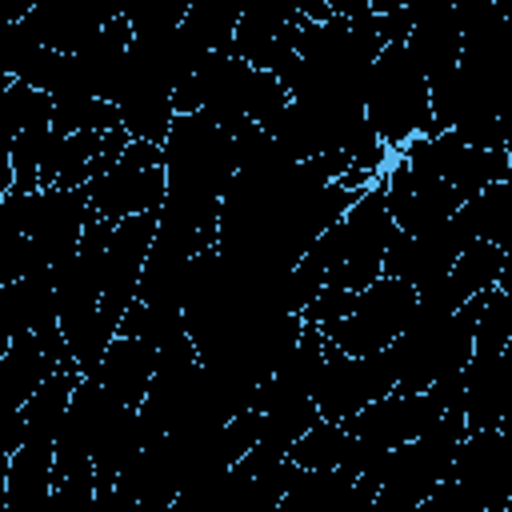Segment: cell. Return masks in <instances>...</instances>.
<instances>
[{"label": "cell", "mask_w": 512, "mask_h": 512, "mask_svg": "<svg viewBox=\"0 0 512 512\" xmlns=\"http://www.w3.org/2000/svg\"><path fill=\"white\" fill-rule=\"evenodd\" d=\"M364 116L392 152H400L416 136L440 132L432 116L428 76L420 72V64L404 44H384V52L372 60L364 84Z\"/></svg>", "instance_id": "obj_1"}, {"label": "cell", "mask_w": 512, "mask_h": 512, "mask_svg": "<svg viewBox=\"0 0 512 512\" xmlns=\"http://www.w3.org/2000/svg\"><path fill=\"white\" fill-rule=\"evenodd\" d=\"M444 400L428 388V392H388L372 404H364L356 416L344 420V428L356 436V452H352V472L372 468L380 456H388L392 448L408 444L412 436L428 432L440 416H444Z\"/></svg>", "instance_id": "obj_2"}, {"label": "cell", "mask_w": 512, "mask_h": 512, "mask_svg": "<svg viewBox=\"0 0 512 512\" xmlns=\"http://www.w3.org/2000/svg\"><path fill=\"white\" fill-rule=\"evenodd\" d=\"M416 308H420V288H416V284H408V280H400V276H380L376 284H368V288L356 296V308H352L344 320H336V324H328V328H320V332H324L340 352H348V356H368V352H376V348H388V344L412 324Z\"/></svg>", "instance_id": "obj_3"}, {"label": "cell", "mask_w": 512, "mask_h": 512, "mask_svg": "<svg viewBox=\"0 0 512 512\" xmlns=\"http://www.w3.org/2000/svg\"><path fill=\"white\" fill-rule=\"evenodd\" d=\"M88 196H92V212L108 220H124L136 212H160L168 196L164 144L132 140L104 176L88 180Z\"/></svg>", "instance_id": "obj_4"}, {"label": "cell", "mask_w": 512, "mask_h": 512, "mask_svg": "<svg viewBox=\"0 0 512 512\" xmlns=\"http://www.w3.org/2000/svg\"><path fill=\"white\" fill-rule=\"evenodd\" d=\"M156 228H160V212H136V216L116 220V228H112L108 260H104V296H100V336H104V344H112V336L120 332L124 312L140 296V276H144Z\"/></svg>", "instance_id": "obj_5"}, {"label": "cell", "mask_w": 512, "mask_h": 512, "mask_svg": "<svg viewBox=\"0 0 512 512\" xmlns=\"http://www.w3.org/2000/svg\"><path fill=\"white\" fill-rule=\"evenodd\" d=\"M64 364H76L72 352H60L52 348L48 340H40L36 332H20L4 344V356H0V404H4V416L20 412V404ZM0 416V420H4Z\"/></svg>", "instance_id": "obj_6"}, {"label": "cell", "mask_w": 512, "mask_h": 512, "mask_svg": "<svg viewBox=\"0 0 512 512\" xmlns=\"http://www.w3.org/2000/svg\"><path fill=\"white\" fill-rule=\"evenodd\" d=\"M156 360H160V352H156L152 340L116 332L112 344L104 348L100 364H96L88 376H96V380L108 388L112 400H120L124 408H136V412H140L144 400H148L152 376H156Z\"/></svg>", "instance_id": "obj_7"}, {"label": "cell", "mask_w": 512, "mask_h": 512, "mask_svg": "<svg viewBox=\"0 0 512 512\" xmlns=\"http://www.w3.org/2000/svg\"><path fill=\"white\" fill-rule=\"evenodd\" d=\"M504 352L472 348V360L464 364V424H468V432L500 428L504 416L512 412V364Z\"/></svg>", "instance_id": "obj_8"}, {"label": "cell", "mask_w": 512, "mask_h": 512, "mask_svg": "<svg viewBox=\"0 0 512 512\" xmlns=\"http://www.w3.org/2000/svg\"><path fill=\"white\" fill-rule=\"evenodd\" d=\"M508 260H512V256H508L500 244L476 236V240L456 256L448 280H444L436 292L420 296V300H428V304H436V308H444V312H456V308L468 304L472 296L496 288V284H500V272L508 268Z\"/></svg>", "instance_id": "obj_9"}, {"label": "cell", "mask_w": 512, "mask_h": 512, "mask_svg": "<svg viewBox=\"0 0 512 512\" xmlns=\"http://www.w3.org/2000/svg\"><path fill=\"white\" fill-rule=\"evenodd\" d=\"M412 32L404 40V48L412 52V60L420 64V72L432 80L448 68L460 64L464 56V32H460V16L456 4L448 8H428V12H412Z\"/></svg>", "instance_id": "obj_10"}, {"label": "cell", "mask_w": 512, "mask_h": 512, "mask_svg": "<svg viewBox=\"0 0 512 512\" xmlns=\"http://www.w3.org/2000/svg\"><path fill=\"white\" fill-rule=\"evenodd\" d=\"M52 468H56V444H32L24 440L4 460V504L12 512H28L52 496Z\"/></svg>", "instance_id": "obj_11"}, {"label": "cell", "mask_w": 512, "mask_h": 512, "mask_svg": "<svg viewBox=\"0 0 512 512\" xmlns=\"http://www.w3.org/2000/svg\"><path fill=\"white\" fill-rule=\"evenodd\" d=\"M244 20L240 0H192L180 32L200 48V52H228L236 40V28Z\"/></svg>", "instance_id": "obj_12"}, {"label": "cell", "mask_w": 512, "mask_h": 512, "mask_svg": "<svg viewBox=\"0 0 512 512\" xmlns=\"http://www.w3.org/2000/svg\"><path fill=\"white\" fill-rule=\"evenodd\" d=\"M356 436L336 420H316L300 440H292L288 460L300 468H352Z\"/></svg>", "instance_id": "obj_13"}, {"label": "cell", "mask_w": 512, "mask_h": 512, "mask_svg": "<svg viewBox=\"0 0 512 512\" xmlns=\"http://www.w3.org/2000/svg\"><path fill=\"white\" fill-rule=\"evenodd\" d=\"M0 88H4V124H8V140L16 132H28V128H52V116H56V96L28 84V80H16V76H0Z\"/></svg>", "instance_id": "obj_14"}, {"label": "cell", "mask_w": 512, "mask_h": 512, "mask_svg": "<svg viewBox=\"0 0 512 512\" xmlns=\"http://www.w3.org/2000/svg\"><path fill=\"white\" fill-rule=\"evenodd\" d=\"M468 212L476 220V232L492 244H500L512 256V176L488 184L484 192H476L468 200Z\"/></svg>", "instance_id": "obj_15"}, {"label": "cell", "mask_w": 512, "mask_h": 512, "mask_svg": "<svg viewBox=\"0 0 512 512\" xmlns=\"http://www.w3.org/2000/svg\"><path fill=\"white\" fill-rule=\"evenodd\" d=\"M52 128L56 132H112V128H124V120H120V104L104 96H64L56 100Z\"/></svg>", "instance_id": "obj_16"}, {"label": "cell", "mask_w": 512, "mask_h": 512, "mask_svg": "<svg viewBox=\"0 0 512 512\" xmlns=\"http://www.w3.org/2000/svg\"><path fill=\"white\" fill-rule=\"evenodd\" d=\"M356 296L360 292H348V288H320L304 308H300V316H304V324H312V328H328V324H336V320H344L352 308H356Z\"/></svg>", "instance_id": "obj_17"}, {"label": "cell", "mask_w": 512, "mask_h": 512, "mask_svg": "<svg viewBox=\"0 0 512 512\" xmlns=\"http://www.w3.org/2000/svg\"><path fill=\"white\" fill-rule=\"evenodd\" d=\"M188 8H192V0H160V32L180 28L184 16H188Z\"/></svg>", "instance_id": "obj_18"}, {"label": "cell", "mask_w": 512, "mask_h": 512, "mask_svg": "<svg viewBox=\"0 0 512 512\" xmlns=\"http://www.w3.org/2000/svg\"><path fill=\"white\" fill-rule=\"evenodd\" d=\"M32 8H36V0H0V16H4V24L24 20Z\"/></svg>", "instance_id": "obj_19"}, {"label": "cell", "mask_w": 512, "mask_h": 512, "mask_svg": "<svg viewBox=\"0 0 512 512\" xmlns=\"http://www.w3.org/2000/svg\"><path fill=\"white\" fill-rule=\"evenodd\" d=\"M496 288H504V292L512 296V260H508V268L500 272V284H496Z\"/></svg>", "instance_id": "obj_20"}]
</instances>
